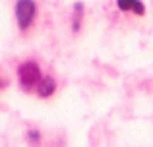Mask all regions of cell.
<instances>
[{"label": "cell", "mask_w": 153, "mask_h": 147, "mask_svg": "<svg viewBox=\"0 0 153 147\" xmlns=\"http://www.w3.org/2000/svg\"><path fill=\"white\" fill-rule=\"evenodd\" d=\"M54 89H56L54 79L52 78H43L41 81H39V85H37V95L43 97V99H47V97H51V95L54 93Z\"/></svg>", "instance_id": "obj_4"}, {"label": "cell", "mask_w": 153, "mask_h": 147, "mask_svg": "<svg viewBox=\"0 0 153 147\" xmlns=\"http://www.w3.org/2000/svg\"><path fill=\"white\" fill-rule=\"evenodd\" d=\"M35 12H37V6H35L33 0H18V4H16V19H18V25L22 31H25L33 23Z\"/></svg>", "instance_id": "obj_2"}, {"label": "cell", "mask_w": 153, "mask_h": 147, "mask_svg": "<svg viewBox=\"0 0 153 147\" xmlns=\"http://www.w3.org/2000/svg\"><path fill=\"white\" fill-rule=\"evenodd\" d=\"M18 78H19V83H22L23 89H31V87H37L39 81L43 79L41 75V70L35 62H23L22 66L18 68Z\"/></svg>", "instance_id": "obj_1"}, {"label": "cell", "mask_w": 153, "mask_h": 147, "mask_svg": "<svg viewBox=\"0 0 153 147\" xmlns=\"http://www.w3.org/2000/svg\"><path fill=\"white\" fill-rule=\"evenodd\" d=\"M116 4H118V8L124 10V12H134V14H138V16L146 14V6H143L140 0H116Z\"/></svg>", "instance_id": "obj_3"}]
</instances>
